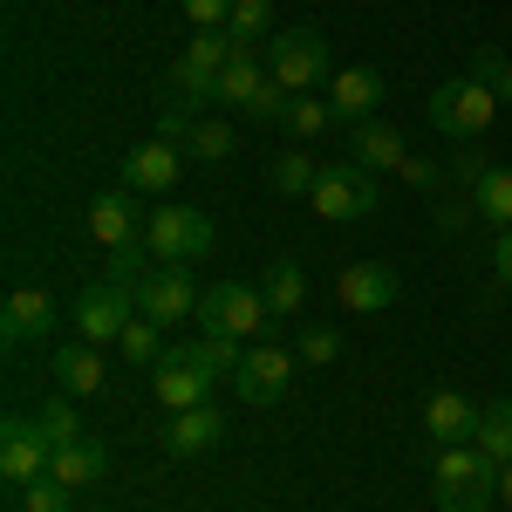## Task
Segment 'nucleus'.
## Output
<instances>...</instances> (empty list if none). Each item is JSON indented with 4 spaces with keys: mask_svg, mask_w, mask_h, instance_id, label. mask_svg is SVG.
Instances as JSON below:
<instances>
[{
    "mask_svg": "<svg viewBox=\"0 0 512 512\" xmlns=\"http://www.w3.org/2000/svg\"><path fill=\"white\" fill-rule=\"evenodd\" d=\"M103 472H110V451H103L96 437H76V444H62V451H55V465H48V478H55V485H69V492L96 485Z\"/></svg>",
    "mask_w": 512,
    "mask_h": 512,
    "instance_id": "nucleus-20",
    "label": "nucleus"
},
{
    "mask_svg": "<svg viewBox=\"0 0 512 512\" xmlns=\"http://www.w3.org/2000/svg\"><path fill=\"white\" fill-rule=\"evenodd\" d=\"M55 321L62 315H55L48 287H14V294L0 301V335H7V342H41Z\"/></svg>",
    "mask_w": 512,
    "mask_h": 512,
    "instance_id": "nucleus-15",
    "label": "nucleus"
},
{
    "mask_svg": "<svg viewBox=\"0 0 512 512\" xmlns=\"http://www.w3.org/2000/svg\"><path fill=\"white\" fill-rule=\"evenodd\" d=\"M478 219L499 226V233H512V164L506 171H485V185H478Z\"/></svg>",
    "mask_w": 512,
    "mask_h": 512,
    "instance_id": "nucleus-27",
    "label": "nucleus"
},
{
    "mask_svg": "<svg viewBox=\"0 0 512 512\" xmlns=\"http://www.w3.org/2000/svg\"><path fill=\"white\" fill-rule=\"evenodd\" d=\"M137 321V287H117V280H96L89 294L76 301V315H69V328H76V342H89V349H103V342H117L123 328Z\"/></svg>",
    "mask_w": 512,
    "mask_h": 512,
    "instance_id": "nucleus-7",
    "label": "nucleus"
},
{
    "mask_svg": "<svg viewBox=\"0 0 512 512\" xmlns=\"http://www.w3.org/2000/svg\"><path fill=\"white\" fill-rule=\"evenodd\" d=\"M55 390L62 396H96L110 383V369H103V349H89V342H69V349H55Z\"/></svg>",
    "mask_w": 512,
    "mask_h": 512,
    "instance_id": "nucleus-18",
    "label": "nucleus"
},
{
    "mask_svg": "<svg viewBox=\"0 0 512 512\" xmlns=\"http://www.w3.org/2000/svg\"><path fill=\"white\" fill-rule=\"evenodd\" d=\"M478 451H485L492 465H512V403H485V417H478Z\"/></svg>",
    "mask_w": 512,
    "mask_h": 512,
    "instance_id": "nucleus-26",
    "label": "nucleus"
},
{
    "mask_svg": "<svg viewBox=\"0 0 512 512\" xmlns=\"http://www.w3.org/2000/svg\"><path fill=\"white\" fill-rule=\"evenodd\" d=\"M260 301L274 308V321L301 315V308H308V280H301V267H294V260H267V274H260Z\"/></svg>",
    "mask_w": 512,
    "mask_h": 512,
    "instance_id": "nucleus-23",
    "label": "nucleus"
},
{
    "mask_svg": "<svg viewBox=\"0 0 512 512\" xmlns=\"http://www.w3.org/2000/svg\"><path fill=\"white\" fill-rule=\"evenodd\" d=\"M294 362H301L294 349L260 342V349H246V362H239V376H233V390L246 396V403H280V396H287V383H294Z\"/></svg>",
    "mask_w": 512,
    "mask_h": 512,
    "instance_id": "nucleus-10",
    "label": "nucleus"
},
{
    "mask_svg": "<svg viewBox=\"0 0 512 512\" xmlns=\"http://www.w3.org/2000/svg\"><path fill=\"white\" fill-rule=\"evenodd\" d=\"M144 239H151V253H158V267H192V260H205L212 253V219L198 212V205H158L151 212V226H144Z\"/></svg>",
    "mask_w": 512,
    "mask_h": 512,
    "instance_id": "nucleus-4",
    "label": "nucleus"
},
{
    "mask_svg": "<svg viewBox=\"0 0 512 512\" xmlns=\"http://www.w3.org/2000/svg\"><path fill=\"white\" fill-rule=\"evenodd\" d=\"M178 185V144H164V137H151V144H137V151H123V192H171Z\"/></svg>",
    "mask_w": 512,
    "mask_h": 512,
    "instance_id": "nucleus-12",
    "label": "nucleus"
},
{
    "mask_svg": "<svg viewBox=\"0 0 512 512\" xmlns=\"http://www.w3.org/2000/svg\"><path fill=\"white\" fill-rule=\"evenodd\" d=\"M192 362L205 369V376H239L246 349H239V335H219V328H205V335L192 342Z\"/></svg>",
    "mask_w": 512,
    "mask_h": 512,
    "instance_id": "nucleus-24",
    "label": "nucleus"
},
{
    "mask_svg": "<svg viewBox=\"0 0 512 512\" xmlns=\"http://www.w3.org/2000/svg\"><path fill=\"white\" fill-rule=\"evenodd\" d=\"M349 158L362 164V171H396V164L410 158V151H403V137H396L390 123H355V137H349Z\"/></svg>",
    "mask_w": 512,
    "mask_h": 512,
    "instance_id": "nucleus-22",
    "label": "nucleus"
},
{
    "mask_svg": "<svg viewBox=\"0 0 512 512\" xmlns=\"http://www.w3.org/2000/svg\"><path fill=\"white\" fill-rule=\"evenodd\" d=\"M14 499H21V512H76V492L55 485V478H41V485H28V492H14Z\"/></svg>",
    "mask_w": 512,
    "mask_h": 512,
    "instance_id": "nucleus-36",
    "label": "nucleus"
},
{
    "mask_svg": "<svg viewBox=\"0 0 512 512\" xmlns=\"http://www.w3.org/2000/svg\"><path fill=\"white\" fill-rule=\"evenodd\" d=\"M424 110H431V123L444 130V137L472 144V137H485V130H492V117H499V96H492L478 76H465V82H437L431 96H424Z\"/></svg>",
    "mask_w": 512,
    "mask_h": 512,
    "instance_id": "nucleus-3",
    "label": "nucleus"
},
{
    "mask_svg": "<svg viewBox=\"0 0 512 512\" xmlns=\"http://www.w3.org/2000/svg\"><path fill=\"white\" fill-rule=\"evenodd\" d=\"M315 212L321 219H335V226H349V219H369L383 198H376V171H362L355 158L342 164H321V178H315Z\"/></svg>",
    "mask_w": 512,
    "mask_h": 512,
    "instance_id": "nucleus-6",
    "label": "nucleus"
},
{
    "mask_svg": "<svg viewBox=\"0 0 512 512\" xmlns=\"http://www.w3.org/2000/svg\"><path fill=\"white\" fill-rule=\"evenodd\" d=\"M151 260H158V253H151V239L137 233V239H123V246H110V274H103V280H117V287H137V280L151 274Z\"/></svg>",
    "mask_w": 512,
    "mask_h": 512,
    "instance_id": "nucleus-28",
    "label": "nucleus"
},
{
    "mask_svg": "<svg viewBox=\"0 0 512 512\" xmlns=\"http://www.w3.org/2000/svg\"><path fill=\"white\" fill-rule=\"evenodd\" d=\"M267 82H274V76L260 69V55H253V48H239L233 62H226V76H219V103L253 117V103H260V89H267Z\"/></svg>",
    "mask_w": 512,
    "mask_h": 512,
    "instance_id": "nucleus-21",
    "label": "nucleus"
},
{
    "mask_svg": "<svg viewBox=\"0 0 512 512\" xmlns=\"http://www.w3.org/2000/svg\"><path fill=\"white\" fill-rule=\"evenodd\" d=\"M144 233V219H137V192H103L96 205H89V239L96 246H123V239H137Z\"/></svg>",
    "mask_w": 512,
    "mask_h": 512,
    "instance_id": "nucleus-19",
    "label": "nucleus"
},
{
    "mask_svg": "<svg viewBox=\"0 0 512 512\" xmlns=\"http://www.w3.org/2000/svg\"><path fill=\"white\" fill-rule=\"evenodd\" d=\"M396 178H403V185H417V192H431V185H437V164L431 158H403V164H396Z\"/></svg>",
    "mask_w": 512,
    "mask_h": 512,
    "instance_id": "nucleus-39",
    "label": "nucleus"
},
{
    "mask_svg": "<svg viewBox=\"0 0 512 512\" xmlns=\"http://www.w3.org/2000/svg\"><path fill=\"white\" fill-rule=\"evenodd\" d=\"M239 48H233V35L226 28H198V41L185 48V62L192 69H205V76H226V62H233Z\"/></svg>",
    "mask_w": 512,
    "mask_h": 512,
    "instance_id": "nucleus-29",
    "label": "nucleus"
},
{
    "mask_svg": "<svg viewBox=\"0 0 512 512\" xmlns=\"http://www.w3.org/2000/svg\"><path fill=\"white\" fill-rule=\"evenodd\" d=\"M328 123H335V110H328L321 96H294V103H287V130H294V137H321Z\"/></svg>",
    "mask_w": 512,
    "mask_h": 512,
    "instance_id": "nucleus-35",
    "label": "nucleus"
},
{
    "mask_svg": "<svg viewBox=\"0 0 512 512\" xmlns=\"http://www.w3.org/2000/svg\"><path fill=\"white\" fill-rule=\"evenodd\" d=\"M198 315H205V328L239 335V342H267V328H274V308H267L260 287H246V280H219V287H205Z\"/></svg>",
    "mask_w": 512,
    "mask_h": 512,
    "instance_id": "nucleus-5",
    "label": "nucleus"
},
{
    "mask_svg": "<svg viewBox=\"0 0 512 512\" xmlns=\"http://www.w3.org/2000/svg\"><path fill=\"white\" fill-rule=\"evenodd\" d=\"M335 301H342L349 315H383V308L396 301V274H390V267L355 260V267H342V274H335Z\"/></svg>",
    "mask_w": 512,
    "mask_h": 512,
    "instance_id": "nucleus-13",
    "label": "nucleus"
},
{
    "mask_svg": "<svg viewBox=\"0 0 512 512\" xmlns=\"http://www.w3.org/2000/svg\"><path fill=\"white\" fill-rule=\"evenodd\" d=\"M478 417H485V410L458 390H437L431 403H424V431H431L437 451H444V444H478Z\"/></svg>",
    "mask_w": 512,
    "mask_h": 512,
    "instance_id": "nucleus-14",
    "label": "nucleus"
},
{
    "mask_svg": "<svg viewBox=\"0 0 512 512\" xmlns=\"http://www.w3.org/2000/svg\"><path fill=\"white\" fill-rule=\"evenodd\" d=\"M267 76H274L287 96H315L321 82H335L328 35H315V28H287V35H274L267 41Z\"/></svg>",
    "mask_w": 512,
    "mask_h": 512,
    "instance_id": "nucleus-2",
    "label": "nucleus"
},
{
    "mask_svg": "<svg viewBox=\"0 0 512 512\" xmlns=\"http://www.w3.org/2000/svg\"><path fill=\"white\" fill-rule=\"evenodd\" d=\"M444 512H451V506H444Z\"/></svg>",
    "mask_w": 512,
    "mask_h": 512,
    "instance_id": "nucleus-43",
    "label": "nucleus"
},
{
    "mask_svg": "<svg viewBox=\"0 0 512 512\" xmlns=\"http://www.w3.org/2000/svg\"><path fill=\"white\" fill-rule=\"evenodd\" d=\"M492 267H499V287H512V233L492 239Z\"/></svg>",
    "mask_w": 512,
    "mask_h": 512,
    "instance_id": "nucleus-41",
    "label": "nucleus"
},
{
    "mask_svg": "<svg viewBox=\"0 0 512 512\" xmlns=\"http://www.w3.org/2000/svg\"><path fill=\"white\" fill-rule=\"evenodd\" d=\"M226 437V417L212 410V403H198V410H178L171 424H164V451L171 458H198V451H212Z\"/></svg>",
    "mask_w": 512,
    "mask_h": 512,
    "instance_id": "nucleus-17",
    "label": "nucleus"
},
{
    "mask_svg": "<svg viewBox=\"0 0 512 512\" xmlns=\"http://www.w3.org/2000/svg\"><path fill=\"white\" fill-rule=\"evenodd\" d=\"M41 437H48V444H55V451H62V444H76L82 437V417H76V403H69V396H55V403H41Z\"/></svg>",
    "mask_w": 512,
    "mask_h": 512,
    "instance_id": "nucleus-31",
    "label": "nucleus"
},
{
    "mask_svg": "<svg viewBox=\"0 0 512 512\" xmlns=\"http://www.w3.org/2000/svg\"><path fill=\"white\" fill-rule=\"evenodd\" d=\"M321 164L308 158V151H280L274 158V192H315Z\"/></svg>",
    "mask_w": 512,
    "mask_h": 512,
    "instance_id": "nucleus-32",
    "label": "nucleus"
},
{
    "mask_svg": "<svg viewBox=\"0 0 512 512\" xmlns=\"http://www.w3.org/2000/svg\"><path fill=\"white\" fill-rule=\"evenodd\" d=\"M431 485L451 512H485L499 499V465L478 451V444H444L431 465Z\"/></svg>",
    "mask_w": 512,
    "mask_h": 512,
    "instance_id": "nucleus-1",
    "label": "nucleus"
},
{
    "mask_svg": "<svg viewBox=\"0 0 512 512\" xmlns=\"http://www.w3.org/2000/svg\"><path fill=\"white\" fill-rule=\"evenodd\" d=\"M205 390H212V376L192 362V349H164L158 355V369H151V396H158L171 417H178V410H198Z\"/></svg>",
    "mask_w": 512,
    "mask_h": 512,
    "instance_id": "nucleus-11",
    "label": "nucleus"
},
{
    "mask_svg": "<svg viewBox=\"0 0 512 512\" xmlns=\"http://www.w3.org/2000/svg\"><path fill=\"white\" fill-rule=\"evenodd\" d=\"M185 151H198L205 164H219V158H233V130L219 117H198L192 123V137H185Z\"/></svg>",
    "mask_w": 512,
    "mask_h": 512,
    "instance_id": "nucleus-33",
    "label": "nucleus"
},
{
    "mask_svg": "<svg viewBox=\"0 0 512 512\" xmlns=\"http://www.w3.org/2000/svg\"><path fill=\"white\" fill-rule=\"evenodd\" d=\"M376 103H383V76H376V69H335V82H328V110H335L342 123H369Z\"/></svg>",
    "mask_w": 512,
    "mask_h": 512,
    "instance_id": "nucleus-16",
    "label": "nucleus"
},
{
    "mask_svg": "<svg viewBox=\"0 0 512 512\" xmlns=\"http://www.w3.org/2000/svg\"><path fill=\"white\" fill-rule=\"evenodd\" d=\"M294 355H301V362H315V369H328V362L342 355V335H335V328H301Z\"/></svg>",
    "mask_w": 512,
    "mask_h": 512,
    "instance_id": "nucleus-37",
    "label": "nucleus"
},
{
    "mask_svg": "<svg viewBox=\"0 0 512 512\" xmlns=\"http://www.w3.org/2000/svg\"><path fill=\"white\" fill-rule=\"evenodd\" d=\"M499 499L512 506V465H499Z\"/></svg>",
    "mask_w": 512,
    "mask_h": 512,
    "instance_id": "nucleus-42",
    "label": "nucleus"
},
{
    "mask_svg": "<svg viewBox=\"0 0 512 512\" xmlns=\"http://www.w3.org/2000/svg\"><path fill=\"white\" fill-rule=\"evenodd\" d=\"M472 76H478V82H485V89H492V96H499V103L512 110V62L499 55V48H478V55H472Z\"/></svg>",
    "mask_w": 512,
    "mask_h": 512,
    "instance_id": "nucleus-34",
    "label": "nucleus"
},
{
    "mask_svg": "<svg viewBox=\"0 0 512 512\" xmlns=\"http://www.w3.org/2000/svg\"><path fill=\"white\" fill-rule=\"evenodd\" d=\"M117 349H123V362H130V369H158V355H164V342H158V321H130V328H123L117 335Z\"/></svg>",
    "mask_w": 512,
    "mask_h": 512,
    "instance_id": "nucleus-30",
    "label": "nucleus"
},
{
    "mask_svg": "<svg viewBox=\"0 0 512 512\" xmlns=\"http://www.w3.org/2000/svg\"><path fill=\"white\" fill-rule=\"evenodd\" d=\"M239 0H185V14H192V28H226L233 21Z\"/></svg>",
    "mask_w": 512,
    "mask_h": 512,
    "instance_id": "nucleus-38",
    "label": "nucleus"
},
{
    "mask_svg": "<svg viewBox=\"0 0 512 512\" xmlns=\"http://www.w3.org/2000/svg\"><path fill=\"white\" fill-rule=\"evenodd\" d=\"M451 171H458V185H485V164H478V151H458V164H451Z\"/></svg>",
    "mask_w": 512,
    "mask_h": 512,
    "instance_id": "nucleus-40",
    "label": "nucleus"
},
{
    "mask_svg": "<svg viewBox=\"0 0 512 512\" xmlns=\"http://www.w3.org/2000/svg\"><path fill=\"white\" fill-rule=\"evenodd\" d=\"M137 315L158 321V328H171V321L198 315V287L185 267H151V274L137 280Z\"/></svg>",
    "mask_w": 512,
    "mask_h": 512,
    "instance_id": "nucleus-9",
    "label": "nucleus"
},
{
    "mask_svg": "<svg viewBox=\"0 0 512 512\" xmlns=\"http://www.w3.org/2000/svg\"><path fill=\"white\" fill-rule=\"evenodd\" d=\"M226 35H233V48H260V41H274V7H267V0H239L233 21H226Z\"/></svg>",
    "mask_w": 512,
    "mask_h": 512,
    "instance_id": "nucleus-25",
    "label": "nucleus"
},
{
    "mask_svg": "<svg viewBox=\"0 0 512 512\" xmlns=\"http://www.w3.org/2000/svg\"><path fill=\"white\" fill-rule=\"evenodd\" d=\"M48 465H55V444L41 437V424L35 417H7V424H0V478H7L14 492H28V485L48 478Z\"/></svg>",
    "mask_w": 512,
    "mask_h": 512,
    "instance_id": "nucleus-8",
    "label": "nucleus"
}]
</instances>
